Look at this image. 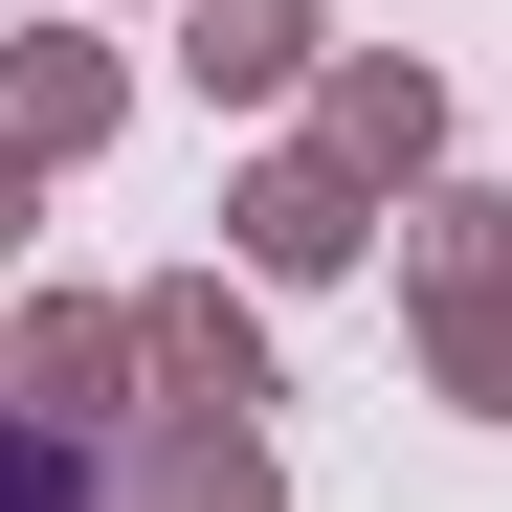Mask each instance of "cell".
Masks as SVG:
<instances>
[{
    "label": "cell",
    "instance_id": "obj_1",
    "mask_svg": "<svg viewBox=\"0 0 512 512\" xmlns=\"http://www.w3.org/2000/svg\"><path fill=\"white\" fill-rule=\"evenodd\" d=\"M134 357L179 379L201 423H245V401H268V357H245V312H223V290H156V312H134Z\"/></svg>",
    "mask_w": 512,
    "mask_h": 512
},
{
    "label": "cell",
    "instance_id": "obj_2",
    "mask_svg": "<svg viewBox=\"0 0 512 512\" xmlns=\"http://www.w3.org/2000/svg\"><path fill=\"white\" fill-rule=\"evenodd\" d=\"M245 268H357V179L334 156H268L245 179Z\"/></svg>",
    "mask_w": 512,
    "mask_h": 512
},
{
    "label": "cell",
    "instance_id": "obj_6",
    "mask_svg": "<svg viewBox=\"0 0 512 512\" xmlns=\"http://www.w3.org/2000/svg\"><path fill=\"white\" fill-rule=\"evenodd\" d=\"M446 134V90H423V67H357V90H334V156H423Z\"/></svg>",
    "mask_w": 512,
    "mask_h": 512
},
{
    "label": "cell",
    "instance_id": "obj_8",
    "mask_svg": "<svg viewBox=\"0 0 512 512\" xmlns=\"http://www.w3.org/2000/svg\"><path fill=\"white\" fill-rule=\"evenodd\" d=\"M446 379H468V401L512 423V312H490V290H446Z\"/></svg>",
    "mask_w": 512,
    "mask_h": 512
},
{
    "label": "cell",
    "instance_id": "obj_7",
    "mask_svg": "<svg viewBox=\"0 0 512 512\" xmlns=\"http://www.w3.org/2000/svg\"><path fill=\"white\" fill-rule=\"evenodd\" d=\"M0 512H90V468H67V423H0Z\"/></svg>",
    "mask_w": 512,
    "mask_h": 512
},
{
    "label": "cell",
    "instance_id": "obj_5",
    "mask_svg": "<svg viewBox=\"0 0 512 512\" xmlns=\"http://www.w3.org/2000/svg\"><path fill=\"white\" fill-rule=\"evenodd\" d=\"M134 512H268V446H245V423H179V446L134 468Z\"/></svg>",
    "mask_w": 512,
    "mask_h": 512
},
{
    "label": "cell",
    "instance_id": "obj_4",
    "mask_svg": "<svg viewBox=\"0 0 512 512\" xmlns=\"http://www.w3.org/2000/svg\"><path fill=\"white\" fill-rule=\"evenodd\" d=\"M201 90H290V67H312V0H201Z\"/></svg>",
    "mask_w": 512,
    "mask_h": 512
},
{
    "label": "cell",
    "instance_id": "obj_3",
    "mask_svg": "<svg viewBox=\"0 0 512 512\" xmlns=\"http://www.w3.org/2000/svg\"><path fill=\"white\" fill-rule=\"evenodd\" d=\"M112 134V67L90 45H23V67H0V156H90Z\"/></svg>",
    "mask_w": 512,
    "mask_h": 512
}]
</instances>
